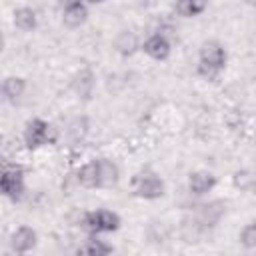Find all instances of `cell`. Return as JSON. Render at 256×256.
Returning a JSON list of instances; mask_svg holds the SVG:
<instances>
[{
	"label": "cell",
	"instance_id": "e0dca14e",
	"mask_svg": "<svg viewBox=\"0 0 256 256\" xmlns=\"http://www.w3.org/2000/svg\"><path fill=\"white\" fill-rule=\"evenodd\" d=\"M86 16H88V12H86V8L82 4L72 6V8H64V24L70 26V28H76V26L84 24Z\"/></svg>",
	"mask_w": 256,
	"mask_h": 256
},
{
	"label": "cell",
	"instance_id": "603a6c76",
	"mask_svg": "<svg viewBox=\"0 0 256 256\" xmlns=\"http://www.w3.org/2000/svg\"><path fill=\"white\" fill-rule=\"evenodd\" d=\"M248 6H256V0H244Z\"/></svg>",
	"mask_w": 256,
	"mask_h": 256
},
{
	"label": "cell",
	"instance_id": "8fae6325",
	"mask_svg": "<svg viewBox=\"0 0 256 256\" xmlns=\"http://www.w3.org/2000/svg\"><path fill=\"white\" fill-rule=\"evenodd\" d=\"M72 88L74 92L80 96V98H88L92 94V88H94V76L90 70H80L74 80H72Z\"/></svg>",
	"mask_w": 256,
	"mask_h": 256
},
{
	"label": "cell",
	"instance_id": "5b68a950",
	"mask_svg": "<svg viewBox=\"0 0 256 256\" xmlns=\"http://www.w3.org/2000/svg\"><path fill=\"white\" fill-rule=\"evenodd\" d=\"M136 194L140 198H148V200L160 198L164 194V182L156 174H144L136 182Z\"/></svg>",
	"mask_w": 256,
	"mask_h": 256
},
{
	"label": "cell",
	"instance_id": "9c48e42d",
	"mask_svg": "<svg viewBox=\"0 0 256 256\" xmlns=\"http://www.w3.org/2000/svg\"><path fill=\"white\" fill-rule=\"evenodd\" d=\"M214 184H216V178L210 172H204V170L192 172L190 178H188V186L194 194H206L208 190L214 188Z\"/></svg>",
	"mask_w": 256,
	"mask_h": 256
},
{
	"label": "cell",
	"instance_id": "ffe728a7",
	"mask_svg": "<svg viewBox=\"0 0 256 256\" xmlns=\"http://www.w3.org/2000/svg\"><path fill=\"white\" fill-rule=\"evenodd\" d=\"M240 242H242L244 248H256V222L248 224V226L242 230Z\"/></svg>",
	"mask_w": 256,
	"mask_h": 256
},
{
	"label": "cell",
	"instance_id": "cb8c5ba5",
	"mask_svg": "<svg viewBox=\"0 0 256 256\" xmlns=\"http://www.w3.org/2000/svg\"><path fill=\"white\" fill-rule=\"evenodd\" d=\"M88 2H92V4H98V2H104V0H88Z\"/></svg>",
	"mask_w": 256,
	"mask_h": 256
},
{
	"label": "cell",
	"instance_id": "ba28073f",
	"mask_svg": "<svg viewBox=\"0 0 256 256\" xmlns=\"http://www.w3.org/2000/svg\"><path fill=\"white\" fill-rule=\"evenodd\" d=\"M98 164V186H114L120 178V170L118 166L112 162V160H106V158H100L96 160Z\"/></svg>",
	"mask_w": 256,
	"mask_h": 256
},
{
	"label": "cell",
	"instance_id": "52a82bcc",
	"mask_svg": "<svg viewBox=\"0 0 256 256\" xmlns=\"http://www.w3.org/2000/svg\"><path fill=\"white\" fill-rule=\"evenodd\" d=\"M144 52L154 60H166L170 54V42L162 34H154L144 42Z\"/></svg>",
	"mask_w": 256,
	"mask_h": 256
},
{
	"label": "cell",
	"instance_id": "7a4b0ae2",
	"mask_svg": "<svg viewBox=\"0 0 256 256\" xmlns=\"http://www.w3.org/2000/svg\"><path fill=\"white\" fill-rule=\"evenodd\" d=\"M0 188H2V194L12 198V200H18L24 192V182H22V170L20 168H4L2 172V178H0Z\"/></svg>",
	"mask_w": 256,
	"mask_h": 256
},
{
	"label": "cell",
	"instance_id": "5bb4252c",
	"mask_svg": "<svg viewBox=\"0 0 256 256\" xmlns=\"http://www.w3.org/2000/svg\"><path fill=\"white\" fill-rule=\"evenodd\" d=\"M24 88H26V82H24V78H20V76H8V78L2 82V92H4V96H6L8 100L20 98L22 92H24Z\"/></svg>",
	"mask_w": 256,
	"mask_h": 256
},
{
	"label": "cell",
	"instance_id": "3957f363",
	"mask_svg": "<svg viewBox=\"0 0 256 256\" xmlns=\"http://www.w3.org/2000/svg\"><path fill=\"white\" fill-rule=\"evenodd\" d=\"M200 64L210 66L214 70H222L226 64V52L216 40H208L200 46Z\"/></svg>",
	"mask_w": 256,
	"mask_h": 256
},
{
	"label": "cell",
	"instance_id": "30bf717a",
	"mask_svg": "<svg viewBox=\"0 0 256 256\" xmlns=\"http://www.w3.org/2000/svg\"><path fill=\"white\" fill-rule=\"evenodd\" d=\"M114 48L122 54V56H132L136 50H138V38L134 32L130 30H122L118 32L116 40H114Z\"/></svg>",
	"mask_w": 256,
	"mask_h": 256
},
{
	"label": "cell",
	"instance_id": "ac0fdd59",
	"mask_svg": "<svg viewBox=\"0 0 256 256\" xmlns=\"http://www.w3.org/2000/svg\"><path fill=\"white\" fill-rule=\"evenodd\" d=\"M86 132H88V120H86L84 116H78V118H74V120L68 124V136H70L74 142L82 140V138L86 136Z\"/></svg>",
	"mask_w": 256,
	"mask_h": 256
},
{
	"label": "cell",
	"instance_id": "4fadbf2b",
	"mask_svg": "<svg viewBox=\"0 0 256 256\" xmlns=\"http://www.w3.org/2000/svg\"><path fill=\"white\" fill-rule=\"evenodd\" d=\"M222 210H224V206L218 204V202L200 206V210H198V218H196V220H198L202 226H214V222L222 216Z\"/></svg>",
	"mask_w": 256,
	"mask_h": 256
},
{
	"label": "cell",
	"instance_id": "7402d4cb",
	"mask_svg": "<svg viewBox=\"0 0 256 256\" xmlns=\"http://www.w3.org/2000/svg\"><path fill=\"white\" fill-rule=\"evenodd\" d=\"M78 4H82V0H60L62 8H72V6H78Z\"/></svg>",
	"mask_w": 256,
	"mask_h": 256
},
{
	"label": "cell",
	"instance_id": "9a60e30c",
	"mask_svg": "<svg viewBox=\"0 0 256 256\" xmlns=\"http://www.w3.org/2000/svg\"><path fill=\"white\" fill-rule=\"evenodd\" d=\"M14 24L16 28L28 32V30H34L36 28V12L32 8H18L14 12Z\"/></svg>",
	"mask_w": 256,
	"mask_h": 256
},
{
	"label": "cell",
	"instance_id": "2e32d148",
	"mask_svg": "<svg viewBox=\"0 0 256 256\" xmlns=\"http://www.w3.org/2000/svg\"><path fill=\"white\" fill-rule=\"evenodd\" d=\"M78 182L86 188H94L98 186V164L96 162H88L78 170Z\"/></svg>",
	"mask_w": 256,
	"mask_h": 256
},
{
	"label": "cell",
	"instance_id": "277c9868",
	"mask_svg": "<svg viewBox=\"0 0 256 256\" xmlns=\"http://www.w3.org/2000/svg\"><path fill=\"white\" fill-rule=\"evenodd\" d=\"M48 132H50V126L40 120V118H34L26 124V130H24V140H26V146L28 148H38L42 144L48 142Z\"/></svg>",
	"mask_w": 256,
	"mask_h": 256
},
{
	"label": "cell",
	"instance_id": "6da1fadb",
	"mask_svg": "<svg viewBox=\"0 0 256 256\" xmlns=\"http://www.w3.org/2000/svg\"><path fill=\"white\" fill-rule=\"evenodd\" d=\"M84 224H86V228H90L94 232H112V230H118L120 218L116 212L96 210V212H88L84 216Z\"/></svg>",
	"mask_w": 256,
	"mask_h": 256
},
{
	"label": "cell",
	"instance_id": "7c38bea8",
	"mask_svg": "<svg viewBox=\"0 0 256 256\" xmlns=\"http://www.w3.org/2000/svg\"><path fill=\"white\" fill-rule=\"evenodd\" d=\"M174 8L180 16L190 18V16H198L206 10V0H176Z\"/></svg>",
	"mask_w": 256,
	"mask_h": 256
},
{
	"label": "cell",
	"instance_id": "8992f818",
	"mask_svg": "<svg viewBox=\"0 0 256 256\" xmlns=\"http://www.w3.org/2000/svg\"><path fill=\"white\" fill-rule=\"evenodd\" d=\"M10 246L14 252H20V254L32 250L36 246V232L28 226H20L18 230H14V234L10 238Z\"/></svg>",
	"mask_w": 256,
	"mask_h": 256
},
{
	"label": "cell",
	"instance_id": "d6986e66",
	"mask_svg": "<svg viewBox=\"0 0 256 256\" xmlns=\"http://www.w3.org/2000/svg\"><path fill=\"white\" fill-rule=\"evenodd\" d=\"M234 186L240 190H256V176L246 172V170L236 172L234 174Z\"/></svg>",
	"mask_w": 256,
	"mask_h": 256
},
{
	"label": "cell",
	"instance_id": "44dd1931",
	"mask_svg": "<svg viewBox=\"0 0 256 256\" xmlns=\"http://www.w3.org/2000/svg\"><path fill=\"white\" fill-rule=\"evenodd\" d=\"M80 252H86V254H96V256H102V254H108V252H112V248L108 246V244H104V242H100V240H90Z\"/></svg>",
	"mask_w": 256,
	"mask_h": 256
}]
</instances>
